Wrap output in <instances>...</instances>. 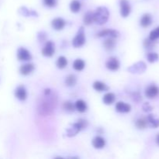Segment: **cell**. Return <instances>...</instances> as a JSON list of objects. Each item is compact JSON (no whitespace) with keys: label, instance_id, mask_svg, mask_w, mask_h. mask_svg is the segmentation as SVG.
<instances>
[{"label":"cell","instance_id":"obj_30","mask_svg":"<svg viewBox=\"0 0 159 159\" xmlns=\"http://www.w3.org/2000/svg\"><path fill=\"white\" fill-rule=\"evenodd\" d=\"M159 38V26L157 28H155V30L152 31L149 34V39L152 40H154L155 41L156 40H158Z\"/></svg>","mask_w":159,"mask_h":159},{"label":"cell","instance_id":"obj_13","mask_svg":"<svg viewBox=\"0 0 159 159\" xmlns=\"http://www.w3.org/2000/svg\"><path fill=\"white\" fill-rule=\"evenodd\" d=\"M116 110L120 113H129L131 110V107L124 102H118L116 104Z\"/></svg>","mask_w":159,"mask_h":159},{"label":"cell","instance_id":"obj_3","mask_svg":"<svg viewBox=\"0 0 159 159\" xmlns=\"http://www.w3.org/2000/svg\"><path fill=\"white\" fill-rule=\"evenodd\" d=\"M87 125H88L87 120L83 119L79 120L77 123L71 124V127L67 129L66 135L68 137H69V138L75 136L79 132H80L81 130L85 129L87 127Z\"/></svg>","mask_w":159,"mask_h":159},{"label":"cell","instance_id":"obj_28","mask_svg":"<svg viewBox=\"0 0 159 159\" xmlns=\"http://www.w3.org/2000/svg\"><path fill=\"white\" fill-rule=\"evenodd\" d=\"M148 126V122L147 120L145 118H140L138 120L136 121V127H138V129H141V130H143V129L146 128V127Z\"/></svg>","mask_w":159,"mask_h":159},{"label":"cell","instance_id":"obj_22","mask_svg":"<svg viewBox=\"0 0 159 159\" xmlns=\"http://www.w3.org/2000/svg\"><path fill=\"white\" fill-rule=\"evenodd\" d=\"M93 88H94L95 90L98 92H102L106 91V90L108 89V87L107 86L105 83L102 82H99V81H97V82H95L93 83Z\"/></svg>","mask_w":159,"mask_h":159},{"label":"cell","instance_id":"obj_7","mask_svg":"<svg viewBox=\"0 0 159 159\" xmlns=\"http://www.w3.org/2000/svg\"><path fill=\"white\" fill-rule=\"evenodd\" d=\"M17 57L20 61H29L32 58L31 54L24 48H19L17 51Z\"/></svg>","mask_w":159,"mask_h":159},{"label":"cell","instance_id":"obj_11","mask_svg":"<svg viewBox=\"0 0 159 159\" xmlns=\"http://www.w3.org/2000/svg\"><path fill=\"white\" fill-rule=\"evenodd\" d=\"M15 96L20 100H25L26 99V96H27L25 87L23 86V85H20V86L17 87L15 92Z\"/></svg>","mask_w":159,"mask_h":159},{"label":"cell","instance_id":"obj_6","mask_svg":"<svg viewBox=\"0 0 159 159\" xmlns=\"http://www.w3.org/2000/svg\"><path fill=\"white\" fill-rule=\"evenodd\" d=\"M120 14L123 17H127L130 13L131 7L127 0H120Z\"/></svg>","mask_w":159,"mask_h":159},{"label":"cell","instance_id":"obj_27","mask_svg":"<svg viewBox=\"0 0 159 159\" xmlns=\"http://www.w3.org/2000/svg\"><path fill=\"white\" fill-rule=\"evenodd\" d=\"M67 64H68V61H67L66 57H64V56H61L58 57L57 61V66L58 68H65L66 67Z\"/></svg>","mask_w":159,"mask_h":159},{"label":"cell","instance_id":"obj_8","mask_svg":"<svg viewBox=\"0 0 159 159\" xmlns=\"http://www.w3.org/2000/svg\"><path fill=\"white\" fill-rule=\"evenodd\" d=\"M106 66L110 71H116L120 68V62L116 57H111L107 60Z\"/></svg>","mask_w":159,"mask_h":159},{"label":"cell","instance_id":"obj_32","mask_svg":"<svg viewBox=\"0 0 159 159\" xmlns=\"http://www.w3.org/2000/svg\"><path fill=\"white\" fill-rule=\"evenodd\" d=\"M63 107H64V110H65V111L69 112V113L73 112L75 110L74 105L72 104V102H69V101H67V102H65V103H64Z\"/></svg>","mask_w":159,"mask_h":159},{"label":"cell","instance_id":"obj_10","mask_svg":"<svg viewBox=\"0 0 159 159\" xmlns=\"http://www.w3.org/2000/svg\"><path fill=\"white\" fill-rule=\"evenodd\" d=\"M55 48H54V44L52 41H48L45 44L44 48L42 50V54L46 57H51L54 54Z\"/></svg>","mask_w":159,"mask_h":159},{"label":"cell","instance_id":"obj_17","mask_svg":"<svg viewBox=\"0 0 159 159\" xmlns=\"http://www.w3.org/2000/svg\"><path fill=\"white\" fill-rule=\"evenodd\" d=\"M152 17L150 14L148 13H146L144 14L142 16L141 19V25L142 27L144 28H147L152 24Z\"/></svg>","mask_w":159,"mask_h":159},{"label":"cell","instance_id":"obj_37","mask_svg":"<svg viewBox=\"0 0 159 159\" xmlns=\"http://www.w3.org/2000/svg\"><path fill=\"white\" fill-rule=\"evenodd\" d=\"M156 143H157V144L159 146V134H158V135L156 136Z\"/></svg>","mask_w":159,"mask_h":159},{"label":"cell","instance_id":"obj_12","mask_svg":"<svg viewBox=\"0 0 159 159\" xmlns=\"http://www.w3.org/2000/svg\"><path fill=\"white\" fill-rule=\"evenodd\" d=\"M98 37H107V36H109L110 37H113V38H115V37H117L119 36V32L115 30H101L99 34H97Z\"/></svg>","mask_w":159,"mask_h":159},{"label":"cell","instance_id":"obj_23","mask_svg":"<svg viewBox=\"0 0 159 159\" xmlns=\"http://www.w3.org/2000/svg\"><path fill=\"white\" fill-rule=\"evenodd\" d=\"M85 62L82 61V59H76L73 63V68L76 70V71H82L85 68Z\"/></svg>","mask_w":159,"mask_h":159},{"label":"cell","instance_id":"obj_14","mask_svg":"<svg viewBox=\"0 0 159 159\" xmlns=\"http://www.w3.org/2000/svg\"><path fill=\"white\" fill-rule=\"evenodd\" d=\"M93 145L95 148L101 149L106 145V141L103 138L100 136H97L93 138Z\"/></svg>","mask_w":159,"mask_h":159},{"label":"cell","instance_id":"obj_19","mask_svg":"<svg viewBox=\"0 0 159 159\" xmlns=\"http://www.w3.org/2000/svg\"><path fill=\"white\" fill-rule=\"evenodd\" d=\"M75 107L76 110L79 112H80V113H84V112L86 111L87 110L86 103H85V101L82 100V99H79V100L76 101Z\"/></svg>","mask_w":159,"mask_h":159},{"label":"cell","instance_id":"obj_36","mask_svg":"<svg viewBox=\"0 0 159 159\" xmlns=\"http://www.w3.org/2000/svg\"><path fill=\"white\" fill-rule=\"evenodd\" d=\"M40 37H42V40H43L45 39V34L44 32H40L38 34V38L40 39Z\"/></svg>","mask_w":159,"mask_h":159},{"label":"cell","instance_id":"obj_34","mask_svg":"<svg viewBox=\"0 0 159 159\" xmlns=\"http://www.w3.org/2000/svg\"><path fill=\"white\" fill-rule=\"evenodd\" d=\"M44 2V4L46 5L48 7H53L56 5L57 2V0H43Z\"/></svg>","mask_w":159,"mask_h":159},{"label":"cell","instance_id":"obj_4","mask_svg":"<svg viewBox=\"0 0 159 159\" xmlns=\"http://www.w3.org/2000/svg\"><path fill=\"white\" fill-rule=\"evenodd\" d=\"M85 43V30H84V27L82 26L80 29L78 31L77 34L75 37V38L72 40V45L75 48H80V47L83 46L84 43Z\"/></svg>","mask_w":159,"mask_h":159},{"label":"cell","instance_id":"obj_9","mask_svg":"<svg viewBox=\"0 0 159 159\" xmlns=\"http://www.w3.org/2000/svg\"><path fill=\"white\" fill-rule=\"evenodd\" d=\"M159 94V88L155 85H151L146 89L145 95L148 99H154Z\"/></svg>","mask_w":159,"mask_h":159},{"label":"cell","instance_id":"obj_25","mask_svg":"<svg viewBox=\"0 0 159 159\" xmlns=\"http://www.w3.org/2000/svg\"><path fill=\"white\" fill-rule=\"evenodd\" d=\"M20 14H22L24 16H37V13L34 10H30L26 9V7H21L20 9Z\"/></svg>","mask_w":159,"mask_h":159},{"label":"cell","instance_id":"obj_1","mask_svg":"<svg viewBox=\"0 0 159 159\" xmlns=\"http://www.w3.org/2000/svg\"><path fill=\"white\" fill-rule=\"evenodd\" d=\"M44 97L38 105V113L41 116H49L54 112L57 106V97L51 93V89L44 90Z\"/></svg>","mask_w":159,"mask_h":159},{"label":"cell","instance_id":"obj_16","mask_svg":"<svg viewBox=\"0 0 159 159\" xmlns=\"http://www.w3.org/2000/svg\"><path fill=\"white\" fill-rule=\"evenodd\" d=\"M52 26L54 29H55L56 30H61L63 29L65 26V22L63 19L61 18H56L54 20H52Z\"/></svg>","mask_w":159,"mask_h":159},{"label":"cell","instance_id":"obj_18","mask_svg":"<svg viewBox=\"0 0 159 159\" xmlns=\"http://www.w3.org/2000/svg\"><path fill=\"white\" fill-rule=\"evenodd\" d=\"M34 70V66L32 64H26V65H22L20 68V73L23 75H28L30 74Z\"/></svg>","mask_w":159,"mask_h":159},{"label":"cell","instance_id":"obj_26","mask_svg":"<svg viewBox=\"0 0 159 159\" xmlns=\"http://www.w3.org/2000/svg\"><path fill=\"white\" fill-rule=\"evenodd\" d=\"M103 45L104 47H105L106 49L108 50V51H111V50H113L115 46V41L114 40H113V37H110V38L107 39V40L104 41Z\"/></svg>","mask_w":159,"mask_h":159},{"label":"cell","instance_id":"obj_29","mask_svg":"<svg viewBox=\"0 0 159 159\" xmlns=\"http://www.w3.org/2000/svg\"><path fill=\"white\" fill-rule=\"evenodd\" d=\"M76 83V77L73 75H69L65 79V84L68 86H74Z\"/></svg>","mask_w":159,"mask_h":159},{"label":"cell","instance_id":"obj_31","mask_svg":"<svg viewBox=\"0 0 159 159\" xmlns=\"http://www.w3.org/2000/svg\"><path fill=\"white\" fill-rule=\"evenodd\" d=\"M147 58H148V61L150 63H154V62L157 61L158 60L159 57H158V54H157V53L151 52L148 54Z\"/></svg>","mask_w":159,"mask_h":159},{"label":"cell","instance_id":"obj_24","mask_svg":"<svg viewBox=\"0 0 159 159\" xmlns=\"http://www.w3.org/2000/svg\"><path fill=\"white\" fill-rule=\"evenodd\" d=\"M70 9L71 12H78L81 9V2L78 0H72L70 3Z\"/></svg>","mask_w":159,"mask_h":159},{"label":"cell","instance_id":"obj_21","mask_svg":"<svg viewBox=\"0 0 159 159\" xmlns=\"http://www.w3.org/2000/svg\"><path fill=\"white\" fill-rule=\"evenodd\" d=\"M84 23L85 25H90L93 22H94V12L92 11H89L85 14L84 16Z\"/></svg>","mask_w":159,"mask_h":159},{"label":"cell","instance_id":"obj_35","mask_svg":"<svg viewBox=\"0 0 159 159\" xmlns=\"http://www.w3.org/2000/svg\"><path fill=\"white\" fill-rule=\"evenodd\" d=\"M142 108L144 112H150L152 110V107L148 103V102H145V103L143 105Z\"/></svg>","mask_w":159,"mask_h":159},{"label":"cell","instance_id":"obj_15","mask_svg":"<svg viewBox=\"0 0 159 159\" xmlns=\"http://www.w3.org/2000/svg\"><path fill=\"white\" fill-rule=\"evenodd\" d=\"M148 122V125L150 126L152 128H158L159 127V119L155 117V115L150 114L146 118Z\"/></svg>","mask_w":159,"mask_h":159},{"label":"cell","instance_id":"obj_20","mask_svg":"<svg viewBox=\"0 0 159 159\" xmlns=\"http://www.w3.org/2000/svg\"><path fill=\"white\" fill-rule=\"evenodd\" d=\"M102 101L106 105H111L115 101V95L112 93H107V94L104 95Z\"/></svg>","mask_w":159,"mask_h":159},{"label":"cell","instance_id":"obj_2","mask_svg":"<svg viewBox=\"0 0 159 159\" xmlns=\"http://www.w3.org/2000/svg\"><path fill=\"white\" fill-rule=\"evenodd\" d=\"M109 16H110V12L107 8L100 6L97 8L96 11L94 12V22L96 24H104L108 20Z\"/></svg>","mask_w":159,"mask_h":159},{"label":"cell","instance_id":"obj_33","mask_svg":"<svg viewBox=\"0 0 159 159\" xmlns=\"http://www.w3.org/2000/svg\"><path fill=\"white\" fill-rule=\"evenodd\" d=\"M144 45L146 48H148V49H151V48H153V47L155 46V41L150 40L149 38L146 39L144 42Z\"/></svg>","mask_w":159,"mask_h":159},{"label":"cell","instance_id":"obj_5","mask_svg":"<svg viewBox=\"0 0 159 159\" xmlns=\"http://www.w3.org/2000/svg\"><path fill=\"white\" fill-rule=\"evenodd\" d=\"M146 69H147L146 64L143 61H138L129 67L127 70L133 74H141V73L144 72Z\"/></svg>","mask_w":159,"mask_h":159}]
</instances>
